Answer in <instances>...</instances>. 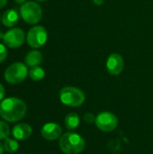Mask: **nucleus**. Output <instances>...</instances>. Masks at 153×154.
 <instances>
[{
	"instance_id": "nucleus-7",
	"label": "nucleus",
	"mask_w": 153,
	"mask_h": 154,
	"mask_svg": "<svg viewBox=\"0 0 153 154\" xmlns=\"http://www.w3.org/2000/svg\"><path fill=\"white\" fill-rule=\"evenodd\" d=\"M96 125L103 132H112L118 125V119L111 112H101L96 117Z\"/></svg>"
},
{
	"instance_id": "nucleus-1",
	"label": "nucleus",
	"mask_w": 153,
	"mask_h": 154,
	"mask_svg": "<svg viewBox=\"0 0 153 154\" xmlns=\"http://www.w3.org/2000/svg\"><path fill=\"white\" fill-rule=\"evenodd\" d=\"M26 112V104L17 97H8L0 103V116L6 122H17L24 117Z\"/></svg>"
},
{
	"instance_id": "nucleus-21",
	"label": "nucleus",
	"mask_w": 153,
	"mask_h": 154,
	"mask_svg": "<svg viewBox=\"0 0 153 154\" xmlns=\"http://www.w3.org/2000/svg\"><path fill=\"white\" fill-rule=\"evenodd\" d=\"M93 3L96 5H101L104 3V0H93Z\"/></svg>"
},
{
	"instance_id": "nucleus-5",
	"label": "nucleus",
	"mask_w": 153,
	"mask_h": 154,
	"mask_svg": "<svg viewBox=\"0 0 153 154\" xmlns=\"http://www.w3.org/2000/svg\"><path fill=\"white\" fill-rule=\"evenodd\" d=\"M28 69L25 64L22 62H15L11 64L5 71V79L10 84H18L23 82L27 75Z\"/></svg>"
},
{
	"instance_id": "nucleus-14",
	"label": "nucleus",
	"mask_w": 153,
	"mask_h": 154,
	"mask_svg": "<svg viewBox=\"0 0 153 154\" xmlns=\"http://www.w3.org/2000/svg\"><path fill=\"white\" fill-rule=\"evenodd\" d=\"M65 126L68 130H74L78 128L80 124V118L78 114L76 113H69L65 117L64 121Z\"/></svg>"
},
{
	"instance_id": "nucleus-20",
	"label": "nucleus",
	"mask_w": 153,
	"mask_h": 154,
	"mask_svg": "<svg viewBox=\"0 0 153 154\" xmlns=\"http://www.w3.org/2000/svg\"><path fill=\"white\" fill-rule=\"evenodd\" d=\"M5 95V89L4 88V86L2 84H0V101H3Z\"/></svg>"
},
{
	"instance_id": "nucleus-2",
	"label": "nucleus",
	"mask_w": 153,
	"mask_h": 154,
	"mask_svg": "<svg viewBox=\"0 0 153 154\" xmlns=\"http://www.w3.org/2000/svg\"><path fill=\"white\" fill-rule=\"evenodd\" d=\"M60 147L65 154H78L85 148V141L79 134L69 132L60 137Z\"/></svg>"
},
{
	"instance_id": "nucleus-12",
	"label": "nucleus",
	"mask_w": 153,
	"mask_h": 154,
	"mask_svg": "<svg viewBox=\"0 0 153 154\" xmlns=\"http://www.w3.org/2000/svg\"><path fill=\"white\" fill-rule=\"evenodd\" d=\"M19 20L18 12L15 9H8L6 10L4 14L2 15L1 21L2 23L6 27H13L14 26Z\"/></svg>"
},
{
	"instance_id": "nucleus-24",
	"label": "nucleus",
	"mask_w": 153,
	"mask_h": 154,
	"mask_svg": "<svg viewBox=\"0 0 153 154\" xmlns=\"http://www.w3.org/2000/svg\"><path fill=\"white\" fill-rule=\"evenodd\" d=\"M14 1H15V3H17V4H23V3L26 2V0H14Z\"/></svg>"
},
{
	"instance_id": "nucleus-13",
	"label": "nucleus",
	"mask_w": 153,
	"mask_h": 154,
	"mask_svg": "<svg viewBox=\"0 0 153 154\" xmlns=\"http://www.w3.org/2000/svg\"><path fill=\"white\" fill-rule=\"evenodd\" d=\"M24 61L25 64L31 68L39 66V64L42 61V54L39 51H31L26 54Z\"/></svg>"
},
{
	"instance_id": "nucleus-18",
	"label": "nucleus",
	"mask_w": 153,
	"mask_h": 154,
	"mask_svg": "<svg viewBox=\"0 0 153 154\" xmlns=\"http://www.w3.org/2000/svg\"><path fill=\"white\" fill-rule=\"evenodd\" d=\"M7 57V50L5 45L0 43V62H3L5 60Z\"/></svg>"
},
{
	"instance_id": "nucleus-27",
	"label": "nucleus",
	"mask_w": 153,
	"mask_h": 154,
	"mask_svg": "<svg viewBox=\"0 0 153 154\" xmlns=\"http://www.w3.org/2000/svg\"><path fill=\"white\" fill-rule=\"evenodd\" d=\"M0 20H1V18H0Z\"/></svg>"
},
{
	"instance_id": "nucleus-6",
	"label": "nucleus",
	"mask_w": 153,
	"mask_h": 154,
	"mask_svg": "<svg viewBox=\"0 0 153 154\" xmlns=\"http://www.w3.org/2000/svg\"><path fill=\"white\" fill-rule=\"evenodd\" d=\"M48 39V33L43 26L37 25L31 28L27 33L26 41L29 46L34 49L42 47Z\"/></svg>"
},
{
	"instance_id": "nucleus-25",
	"label": "nucleus",
	"mask_w": 153,
	"mask_h": 154,
	"mask_svg": "<svg viewBox=\"0 0 153 154\" xmlns=\"http://www.w3.org/2000/svg\"><path fill=\"white\" fill-rule=\"evenodd\" d=\"M4 35H5V34L0 31V40H1V39H4Z\"/></svg>"
},
{
	"instance_id": "nucleus-26",
	"label": "nucleus",
	"mask_w": 153,
	"mask_h": 154,
	"mask_svg": "<svg viewBox=\"0 0 153 154\" xmlns=\"http://www.w3.org/2000/svg\"><path fill=\"white\" fill-rule=\"evenodd\" d=\"M37 1H41V2H43V1H47V0H37Z\"/></svg>"
},
{
	"instance_id": "nucleus-10",
	"label": "nucleus",
	"mask_w": 153,
	"mask_h": 154,
	"mask_svg": "<svg viewBox=\"0 0 153 154\" xmlns=\"http://www.w3.org/2000/svg\"><path fill=\"white\" fill-rule=\"evenodd\" d=\"M62 133L61 127L55 123L45 124L41 131V136L47 141H53L60 137Z\"/></svg>"
},
{
	"instance_id": "nucleus-11",
	"label": "nucleus",
	"mask_w": 153,
	"mask_h": 154,
	"mask_svg": "<svg viewBox=\"0 0 153 154\" xmlns=\"http://www.w3.org/2000/svg\"><path fill=\"white\" fill-rule=\"evenodd\" d=\"M32 133V127L28 124H19L14 126L12 130V134L14 139L19 141H23L28 139Z\"/></svg>"
},
{
	"instance_id": "nucleus-3",
	"label": "nucleus",
	"mask_w": 153,
	"mask_h": 154,
	"mask_svg": "<svg viewBox=\"0 0 153 154\" xmlns=\"http://www.w3.org/2000/svg\"><path fill=\"white\" fill-rule=\"evenodd\" d=\"M84 92L75 87H65L60 92V99L62 104L71 107L81 106L85 102Z\"/></svg>"
},
{
	"instance_id": "nucleus-23",
	"label": "nucleus",
	"mask_w": 153,
	"mask_h": 154,
	"mask_svg": "<svg viewBox=\"0 0 153 154\" xmlns=\"http://www.w3.org/2000/svg\"><path fill=\"white\" fill-rule=\"evenodd\" d=\"M4 151H5V147H4V144H2L0 143V154L4 153Z\"/></svg>"
},
{
	"instance_id": "nucleus-22",
	"label": "nucleus",
	"mask_w": 153,
	"mask_h": 154,
	"mask_svg": "<svg viewBox=\"0 0 153 154\" xmlns=\"http://www.w3.org/2000/svg\"><path fill=\"white\" fill-rule=\"evenodd\" d=\"M7 3V0H0V8H3Z\"/></svg>"
},
{
	"instance_id": "nucleus-8",
	"label": "nucleus",
	"mask_w": 153,
	"mask_h": 154,
	"mask_svg": "<svg viewBox=\"0 0 153 154\" xmlns=\"http://www.w3.org/2000/svg\"><path fill=\"white\" fill-rule=\"evenodd\" d=\"M3 41L5 45L9 48H18L23 44L25 41V33L20 28H13L5 33Z\"/></svg>"
},
{
	"instance_id": "nucleus-19",
	"label": "nucleus",
	"mask_w": 153,
	"mask_h": 154,
	"mask_svg": "<svg viewBox=\"0 0 153 154\" xmlns=\"http://www.w3.org/2000/svg\"><path fill=\"white\" fill-rule=\"evenodd\" d=\"M83 118H84L85 122L89 123V124H91V123H93V122H96V117H95V116H94L93 114H91V113H87V114H85Z\"/></svg>"
},
{
	"instance_id": "nucleus-9",
	"label": "nucleus",
	"mask_w": 153,
	"mask_h": 154,
	"mask_svg": "<svg viewBox=\"0 0 153 154\" xmlns=\"http://www.w3.org/2000/svg\"><path fill=\"white\" fill-rule=\"evenodd\" d=\"M124 69V58L118 53L111 54L106 60V69L109 74L113 76L120 75Z\"/></svg>"
},
{
	"instance_id": "nucleus-4",
	"label": "nucleus",
	"mask_w": 153,
	"mask_h": 154,
	"mask_svg": "<svg viewBox=\"0 0 153 154\" xmlns=\"http://www.w3.org/2000/svg\"><path fill=\"white\" fill-rule=\"evenodd\" d=\"M20 15L25 23L35 24L41 21L42 17V10L36 2L26 1L20 7Z\"/></svg>"
},
{
	"instance_id": "nucleus-15",
	"label": "nucleus",
	"mask_w": 153,
	"mask_h": 154,
	"mask_svg": "<svg viewBox=\"0 0 153 154\" xmlns=\"http://www.w3.org/2000/svg\"><path fill=\"white\" fill-rule=\"evenodd\" d=\"M29 76L30 78L34 80V81H40L45 77V71L44 69L40 67V66H35L32 67L30 71H29Z\"/></svg>"
},
{
	"instance_id": "nucleus-16",
	"label": "nucleus",
	"mask_w": 153,
	"mask_h": 154,
	"mask_svg": "<svg viewBox=\"0 0 153 154\" xmlns=\"http://www.w3.org/2000/svg\"><path fill=\"white\" fill-rule=\"evenodd\" d=\"M4 147L5 150L9 152V153H14L15 152L18 148H19V143L17 141H15L14 139H11V138H5V142H4Z\"/></svg>"
},
{
	"instance_id": "nucleus-17",
	"label": "nucleus",
	"mask_w": 153,
	"mask_h": 154,
	"mask_svg": "<svg viewBox=\"0 0 153 154\" xmlns=\"http://www.w3.org/2000/svg\"><path fill=\"white\" fill-rule=\"evenodd\" d=\"M9 134H10L9 125L5 122L0 121V140L7 138Z\"/></svg>"
}]
</instances>
